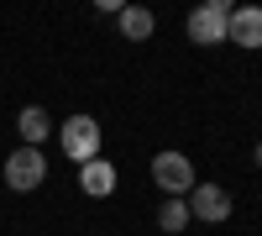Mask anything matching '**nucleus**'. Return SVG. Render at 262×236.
<instances>
[{
	"instance_id": "obj_1",
	"label": "nucleus",
	"mask_w": 262,
	"mask_h": 236,
	"mask_svg": "<svg viewBox=\"0 0 262 236\" xmlns=\"http://www.w3.org/2000/svg\"><path fill=\"white\" fill-rule=\"evenodd\" d=\"M58 142H63V153H69V158L84 168L90 158H100L105 132H100V121H95V116H69V121L58 126Z\"/></svg>"
},
{
	"instance_id": "obj_2",
	"label": "nucleus",
	"mask_w": 262,
	"mask_h": 236,
	"mask_svg": "<svg viewBox=\"0 0 262 236\" xmlns=\"http://www.w3.org/2000/svg\"><path fill=\"white\" fill-rule=\"evenodd\" d=\"M152 179H158V189H163L168 200H179V195H189V189L200 184V174H194V163H189L184 153H173V147L152 158Z\"/></svg>"
},
{
	"instance_id": "obj_3",
	"label": "nucleus",
	"mask_w": 262,
	"mask_h": 236,
	"mask_svg": "<svg viewBox=\"0 0 262 236\" xmlns=\"http://www.w3.org/2000/svg\"><path fill=\"white\" fill-rule=\"evenodd\" d=\"M231 0H205L200 11H189V42H200V48H215V42H226V21H231Z\"/></svg>"
},
{
	"instance_id": "obj_4",
	"label": "nucleus",
	"mask_w": 262,
	"mask_h": 236,
	"mask_svg": "<svg viewBox=\"0 0 262 236\" xmlns=\"http://www.w3.org/2000/svg\"><path fill=\"white\" fill-rule=\"evenodd\" d=\"M42 179H48V158H42L37 147H16V153L6 158V184L16 189V195H32Z\"/></svg>"
},
{
	"instance_id": "obj_5",
	"label": "nucleus",
	"mask_w": 262,
	"mask_h": 236,
	"mask_svg": "<svg viewBox=\"0 0 262 236\" xmlns=\"http://www.w3.org/2000/svg\"><path fill=\"white\" fill-rule=\"evenodd\" d=\"M184 205H189V216H200V221H210V226H221V221L231 216V195H226L221 184H194Z\"/></svg>"
},
{
	"instance_id": "obj_6",
	"label": "nucleus",
	"mask_w": 262,
	"mask_h": 236,
	"mask_svg": "<svg viewBox=\"0 0 262 236\" xmlns=\"http://www.w3.org/2000/svg\"><path fill=\"white\" fill-rule=\"evenodd\" d=\"M226 42H236V48L257 53V48H262V6H242V11H231V21H226Z\"/></svg>"
},
{
	"instance_id": "obj_7",
	"label": "nucleus",
	"mask_w": 262,
	"mask_h": 236,
	"mask_svg": "<svg viewBox=\"0 0 262 236\" xmlns=\"http://www.w3.org/2000/svg\"><path fill=\"white\" fill-rule=\"evenodd\" d=\"M79 189L90 200H105V195H116V163H105V158H90L79 168Z\"/></svg>"
},
{
	"instance_id": "obj_8",
	"label": "nucleus",
	"mask_w": 262,
	"mask_h": 236,
	"mask_svg": "<svg viewBox=\"0 0 262 236\" xmlns=\"http://www.w3.org/2000/svg\"><path fill=\"white\" fill-rule=\"evenodd\" d=\"M116 27H121V37H126V42H147L152 32H158V21H152V11H142V6H121Z\"/></svg>"
},
{
	"instance_id": "obj_9",
	"label": "nucleus",
	"mask_w": 262,
	"mask_h": 236,
	"mask_svg": "<svg viewBox=\"0 0 262 236\" xmlns=\"http://www.w3.org/2000/svg\"><path fill=\"white\" fill-rule=\"evenodd\" d=\"M16 132H21V147H37L42 137L53 132V121H48V111H42V105H27V111L16 116Z\"/></svg>"
},
{
	"instance_id": "obj_10",
	"label": "nucleus",
	"mask_w": 262,
	"mask_h": 236,
	"mask_svg": "<svg viewBox=\"0 0 262 236\" xmlns=\"http://www.w3.org/2000/svg\"><path fill=\"white\" fill-rule=\"evenodd\" d=\"M189 221H194V216H189V205H184V200H163V210H158V226H163L168 236H179Z\"/></svg>"
},
{
	"instance_id": "obj_11",
	"label": "nucleus",
	"mask_w": 262,
	"mask_h": 236,
	"mask_svg": "<svg viewBox=\"0 0 262 236\" xmlns=\"http://www.w3.org/2000/svg\"><path fill=\"white\" fill-rule=\"evenodd\" d=\"M257 168H262V142H257Z\"/></svg>"
}]
</instances>
